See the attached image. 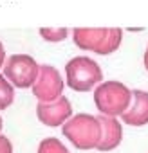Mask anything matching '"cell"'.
Masks as SVG:
<instances>
[{
	"mask_svg": "<svg viewBox=\"0 0 148 153\" xmlns=\"http://www.w3.org/2000/svg\"><path fill=\"white\" fill-rule=\"evenodd\" d=\"M94 105L103 115L121 117L132 105V90L116 79L101 81L94 88Z\"/></svg>",
	"mask_w": 148,
	"mask_h": 153,
	"instance_id": "obj_1",
	"label": "cell"
},
{
	"mask_svg": "<svg viewBox=\"0 0 148 153\" xmlns=\"http://www.w3.org/2000/svg\"><path fill=\"white\" fill-rule=\"evenodd\" d=\"M61 131L78 149H96L101 140V123L90 114L72 115L61 126Z\"/></svg>",
	"mask_w": 148,
	"mask_h": 153,
	"instance_id": "obj_2",
	"label": "cell"
},
{
	"mask_svg": "<svg viewBox=\"0 0 148 153\" xmlns=\"http://www.w3.org/2000/svg\"><path fill=\"white\" fill-rule=\"evenodd\" d=\"M103 81V70L99 63L89 56H76L65 65V83L76 92L94 90Z\"/></svg>",
	"mask_w": 148,
	"mask_h": 153,
	"instance_id": "obj_3",
	"label": "cell"
},
{
	"mask_svg": "<svg viewBox=\"0 0 148 153\" xmlns=\"http://www.w3.org/2000/svg\"><path fill=\"white\" fill-rule=\"evenodd\" d=\"M72 40L83 51H92L98 54H112L119 49V45L123 42V31L117 27H110V29L78 27L72 31Z\"/></svg>",
	"mask_w": 148,
	"mask_h": 153,
	"instance_id": "obj_4",
	"label": "cell"
},
{
	"mask_svg": "<svg viewBox=\"0 0 148 153\" xmlns=\"http://www.w3.org/2000/svg\"><path fill=\"white\" fill-rule=\"evenodd\" d=\"M2 74L16 88H29L36 83L40 65L29 54H11L2 68Z\"/></svg>",
	"mask_w": 148,
	"mask_h": 153,
	"instance_id": "obj_5",
	"label": "cell"
},
{
	"mask_svg": "<svg viewBox=\"0 0 148 153\" xmlns=\"http://www.w3.org/2000/svg\"><path fill=\"white\" fill-rule=\"evenodd\" d=\"M63 87H65V81L56 67L40 65L38 79L31 88H33V94L38 99V103H51V101H56L58 97H61Z\"/></svg>",
	"mask_w": 148,
	"mask_h": 153,
	"instance_id": "obj_6",
	"label": "cell"
},
{
	"mask_svg": "<svg viewBox=\"0 0 148 153\" xmlns=\"http://www.w3.org/2000/svg\"><path fill=\"white\" fill-rule=\"evenodd\" d=\"M36 117L45 126H63L72 117V105L65 96L51 103H38Z\"/></svg>",
	"mask_w": 148,
	"mask_h": 153,
	"instance_id": "obj_7",
	"label": "cell"
},
{
	"mask_svg": "<svg viewBox=\"0 0 148 153\" xmlns=\"http://www.w3.org/2000/svg\"><path fill=\"white\" fill-rule=\"evenodd\" d=\"M121 121L128 126H144L148 124V92L135 88L132 90V105L121 115Z\"/></svg>",
	"mask_w": 148,
	"mask_h": 153,
	"instance_id": "obj_8",
	"label": "cell"
},
{
	"mask_svg": "<svg viewBox=\"0 0 148 153\" xmlns=\"http://www.w3.org/2000/svg\"><path fill=\"white\" fill-rule=\"evenodd\" d=\"M99 123H101V140L98 144L96 149L99 151H110L114 148H117L123 140V124L117 117H110V115H98Z\"/></svg>",
	"mask_w": 148,
	"mask_h": 153,
	"instance_id": "obj_9",
	"label": "cell"
},
{
	"mask_svg": "<svg viewBox=\"0 0 148 153\" xmlns=\"http://www.w3.org/2000/svg\"><path fill=\"white\" fill-rule=\"evenodd\" d=\"M15 101V87L4 74H0V110H6Z\"/></svg>",
	"mask_w": 148,
	"mask_h": 153,
	"instance_id": "obj_10",
	"label": "cell"
},
{
	"mask_svg": "<svg viewBox=\"0 0 148 153\" xmlns=\"http://www.w3.org/2000/svg\"><path fill=\"white\" fill-rule=\"evenodd\" d=\"M36 153H69V149L65 148V144L60 139H56V137H45V139L40 140Z\"/></svg>",
	"mask_w": 148,
	"mask_h": 153,
	"instance_id": "obj_11",
	"label": "cell"
},
{
	"mask_svg": "<svg viewBox=\"0 0 148 153\" xmlns=\"http://www.w3.org/2000/svg\"><path fill=\"white\" fill-rule=\"evenodd\" d=\"M40 34L47 42H61V40L67 38L69 29H65V27H58V29H54V27H42Z\"/></svg>",
	"mask_w": 148,
	"mask_h": 153,
	"instance_id": "obj_12",
	"label": "cell"
},
{
	"mask_svg": "<svg viewBox=\"0 0 148 153\" xmlns=\"http://www.w3.org/2000/svg\"><path fill=\"white\" fill-rule=\"evenodd\" d=\"M0 153H13V144L7 135L0 133Z\"/></svg>",
	"mask_w": 148,
	"mask_h": 153,
	"instance_id": "obj_13",
	"label": "cell"
},
{
	"mask_svg": "<svg viewBox=\"0 0 148 153\" xmlns=\"http://www.w3.org/2000/svg\"><path fill=\"white\" fill-rule=\"evenodd\" d=\"M6 49H4V45H2V42H0V68H4V63H6Z\"/></svg>",
	"mask_w": 148,
	"mask_h": 153,
	"instance_id": "obj_14",
	"label": "cell"
},
{
	"mask_svg": "<svg viewBox=\"0 0 148 153\" xmlns=\"http://www.w3.org/2000/svg\"><path fill=\"white\" fill-rule=\"evenodd\" d=\"M143 63H144V68L148 70V45H146V51H144V56H143Z\"/></svg>",
	"mask_w": 148,
	"mask_h": 153,
	"instance_id": "obj_15",
	"label": "cell"
},
{
	"mask_svg": "<svg viewBox=\"0 0 148 153\" xmlns=\"http://www.w3.org/2000/svg\"><path fill=\"white\" fill-rule=\"evenodd\" d=\"M2 123H4V121H2V117H0V131H2V126H4Z\"/></svg>",
	"mask_w": 148,
	"mask_h": 153,
	"instance_id": "obj_16",
	"label": "cell"
}]
</instances>
